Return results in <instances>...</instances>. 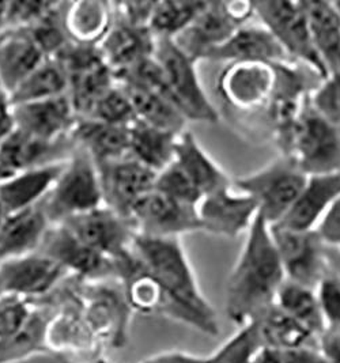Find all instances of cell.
Returning a JSON list of instances; mask_svg holds the SVG:
<instances>
[{"instance_id":"obj_1","label":"cell","mask_w":340,"mask_h":363,"mask_svg":"<svg viewBox=\"0 0 340 363\" xmlns=\"http://www.w3.org/2000/svg\"><path fill=\"white\" fill-rule=\"evenodd\" d=\"M286 281L270 225L258 213L227 279V318L241 328L275 303Z\"/></svg>"},{"instance_id":"obj_2","label":"cell","mask_w":340,"mask_h":363,"mask_svg":"<svg viewBox=\"0 0 340 363\" xmlns=\"http://www.w3.org/2000/svg\"><path fill=\"white\" fill-rule=\"evenodd\" d=\"M132 253L163 289L190 311L212 324H219L210 302L203 296L180 237L157 238L135 235Z\"/></svg>"},{"instance_id":"obj_3","label":"cell","mask_w":340,"mask_h":363,"mask_svg":"<svg viewBox=\"0 0 340 363\" xmlns=\"http://www.w3.org/2000/svg\"><path fill=\"white\" fill-rule=\"evenodd\" d=\"M287 154L307 176L340 172V130L304 102L286 135Z\"/></svg>"},{"instance_id":"obj_4","label":"cell","mask_w":340,"mask_h":363,"mask_svg":"<svg viewBox=\"0 0 340 363\" xmlns=\"http://www.w3.org/2000/svg\"><path fill=\"white\" fill-rule=\"evenodd\" d=\"M153 56L163 69L170 101L187 121L216 123L219 115L200 83L196 62L170 38H155Z\"/></svg>"},{"instance_id":"obj_5","label":"cell","mask_w":340,"mask_h":363,"mask_svg":"<svg viewBox=\"0 0 340 363\" xmlns=\"http://www.w3.org/2000/svg\"><path fill=\"white\" fill-rule=\"evenodd\" d=\"M99 206H102V194L97 165L77 147L48 196L43 200L44 211L50 225H60Z\"/></svg>"},{"instance_id":"obj_6","label":"cell","mask_w":340,"mask_h":363,"mask_svg":"<svg viewBox=\"0 0 340 363\" xmlns=\"http://www.w3.org/2000/svg\"><path fill=\"white\" fill-rule=\"evenodd\" d=\"M308 176L283 157L256 173L236 180L237 188L258 203L259 213L270 226H275L292 210Z\"/></svg>"},{"instance_id":"obj_7","label":"cell","mask_w":340,"mask_h":363,"mask_svg":"<svg viewBox=\"0 0 340 363\" xmlns=\"http://www.w3.org/2000/svg\"><path fill=\"white\" fill-rule=\"evenodd\" d=\"M252 3L255 16L275 37L290 60L302 63L317 77L325 79L328 74L313 47L302 1L259 0Z\"/></svg>"},{"instance_id":"obj_8","label":"cell","mask_w":340,"mask_h":363,"mask_svg":"<svg viewBox=\"0 0 340 363\" xmlns=\"http://www.w3.org/2000/svg\"><path fill=\"white\" fill-rule=\"evenodd\" d=\"M56 57L67 72V96L75 113L79 118L87 117L99 97L116 83L112 69L104 62L98 47L70 43Z\"/></svg>"},{"instance_id":"obj_9","label":"cell","mask_w":340,"mask_h":363,"mask_svg":"<svg viewBox=\"0 0 340 363\" xmlns=\"http://www.w3.org/2000/svg\"><path fill=\"white\" fill-rule=\"evenodd\" d=\"M60 225L84 245L114 262L130 256L136 235L130 219L114 213L104 204L92 211L72 216Z\"/></svg>"},{"instance_id":"obj_10","label":"cell","mask_w":340,"mask_h":363,"mask_svg":"<svg viewBox=\"0 0 340 363\" xmlns=\"http://www.w3.org/2000/svg\"><path fill=\"white\" fill-rule=\"evenodd\" d=\"M270 229L286 279L316 290L327 268V247L317 231L292 230L278 225Z\"/></svg>"},{"instance_id":"obj_11","label":"cell","mask_w":340,"mask_h":363,"mask_svg":"<svg viewBox=\"0 0 340 363\" xmlns=\"http://www.w3.org/2000/svg\"><path fill=\"white\" fill-rule=\"evenodd\" d=\"M37 252L53 259L78 281L98 283L117 279L114 260L84 245L62 225H50Z\"/></svg>"},{"instance_id":"obj_12","label":"cell","mask_w":340,"mask_h":363,"mask_svg":"<svg viewBox=\"0 0 340 363\" xmlns=\"http://www.w3.org/2000/svg\"><path fill=\"white\" fill-rule=\"evenodd\" d=\"M131 223L138 235L175 238L202 230L196 206L168 198L154 188L132 208Z\"/></svg>"},{"instance_id":"obj_13","label":"cell","mask_w":340,"mask_h":363,"mask_svg":"<svg viewBox=\"0 0 340 363\" xmlns=\"http://www.w3.org/2000/svg\"><path fill=\"white\" fill-rule=\"evenodd\" d=\"M68 277L48 256L34 252L0 264V296H19L40 301L50 296Z\"/></svg>"},{"instance_id":"obj_14","label":"cell","mask_w":340,"mask_h":363,"mask_svg":"<svg viewBox=\"0 0 340 363\" xmlns=\"http://www.w3.org/2000/svg\"><path fill=\"white\" fill-rule=\"evenodd\" d=\"M102 204L130 219L133 206L154 188L157 173L130 155L97 165Z\"/></svg>"},{"instance_id":"obj_15","label":"cell","mask_w":340,"mask_h":363,"mask_svg":"<svg viewBox=\"0 0 340 363\" xmlns=\"http://www.w3.org/2000/svg\"><path fill=\"white\" fill-rule=\"evenodd\" d=\"M276 83L275 65L241 62L227 65L218 78L216 89L227 105L238 111H252L274 97Z\"/></svg>"},{"instance_id":"obj_16","label":"cell","mask_w":340,"mask_h":363,"mask_svg":"<svg viewBox=\"0 0 340 363\" xmlns=\"http://www.w3.org/2000/svg\"><path fill=\"white\" fill-rule=\"evenodd\" d=\"M75 143L70 135L47 140L16 130L0 145V167L10 174L35 167L67 162L74 151Z\"/></svg>"},{"instance_id":"obj_17","label":"cell","mask_w":340,"mask_h":363,"mask_svg":"<svg viewBox=\"0 0 340 363\" xmlns=\"http://www.w3.org/2000/svg\"><path fill=\"white\" fill-rule=\"evenodd\" d=\"M230 189L211 194L199 201L196 210L202 230L229 238L249 230L259 213L258 203L245 194L237 195Z\"/></svg>"},{"instance_id":"obj_18","label":"cell","mask_w":340,"mask_h":363,"mask_svg":"<svg viewBox=\"0 0 340 363\" xmlns=\"http://www.w3.org/2000/svg\"><path fill=\"white\" fill-rule=\"evenodd\" d=\"M202 60L212 62H259L268 65H283L292 62L286 52L263 25H243L226 43L207 52Z\"/></svg>"},{"instance_id":"obj_19","label":"cell","mask_w":340,"mask_h":363,"mask_svg":"<svg viewBox=\"0 0 340 363\" xmlns=\"http://www.w3.org/2000/svg\"><path fill=\"white\" fill-rule=\"evenodd\" d=\"M238 28H241V25L229 14L225 1H207L191 26L173 41L180 50L197 63L207 52L226 43Z\"/></svg>"},{"instance_id":"obj_20","label":"cell","mask_w":340,"mask_h":363,"mask_svg":"<svg viewBox=\"0 0 340 363\" xmlns=\"http://www.w3.org/2000/svg\"><path fill=\"white\" fill-rule=\"evenodd\" d=\"M14 117L16 130L47 140L68 136L78 120L67 94L14 105Z\"/></svg>"},{"instance_id":"obj_21","label":"cell","mask_w":340,"mask_h":363,"mask_svg":"<svg viewBox=\"0 0 340 363\" xmlns=\"http://www.w3.org/2000/svg\"><path fill=\"white\" fill-rule=\"evenodd\" d=\"M339 198L340 172L308 176L300 198L278 226L292 230H312L331 204Z\"/></svg>"},{"instance_id":"obj_22","label":"cell","mask_w":340,"mask_h":363,"mask_svg":"<svg viewBox=\"0 0 340 363\" xmlns=\"http://www.w3.org/2000/svg\"><path fill=\"white\" fill-rule=\"evenodd\" d=\"M70 138L96 165L126 158L130 152L128 127L112 125L89 117H78Z\"/></svg>"},{"instance_id":"obj_23","label":"cell","mask_w":340,"mask_h":363,"mask_svg":"<svg viewBox=\"0 0 340 363\" xmlns=\"http://www.w3.org/2000/svg\"><path fill=\"white\" fill-rule=\"evenodd\" d=\"M98 50L116 75L151 57L155 50V37L147 28L131 26L114 19L111 30L99 43Z\"/></svg>"},{"instance_id":"obj_24","label":"cell","mask_w":340,"mask_h":363,"mask_svg":"<svg viewBox=\"0 0 340 363\" xmlns=\"http://www.w3.org/2000/svg\"><path fill=\"white\" fill-rule=\"evenodd\" d=\"M49 228L43 201L9 215L0 228V264L37 252Z\"/></svg>"},{"instance_id":"obj_25","label":"cell","mask_w":340,"mask_h":363,"mask_svg":"<svg viewBox=\"0 0 340 363\" xmlns=\"http://www.w3.org/2000/svg\"><path fill=\"white\" fill-rule=\"evenodd\" d=\"M65 162L19 172L0 182V201L13 214L40 204L48 196Z\"/></svg>"},{"instance_id":"obj_26","label":"cell","mask_w":340,"mask_h":363,"mask_svg":"<svg viewBox=\"0 0 340 363\" xmlns=\"http://www.w3.org/2000/svg\"><path fill=\"white\" fill-rule=\"evenodd\" d=\"M47 56L25 30L0 35V86L11 96Z\"/></svg>"},{"instance_id":"obj_27","label":"cell","mask_w":340,"mask_h":363,"mask_svg":"<svg viewBox=\"0 0 340 363\" xmlns=\"http://www.w3.org/2000/svg\"><path fill=\"white\" fill-rule=\"evenodd\" d=\"M308 18L313 47L327 74L340 69V11L336 3L324 0L302 1Z\"/></svg>"},{"instance_id":"obj_28","label":"cell","mask_w":340,"mask_h":363,"mask_svg":"<svg viewBox=\"0 0 340 363\" xmlns=\"http://www.w3.org/2000/svg\"><path fill=\"white\" fill-rule=\"evenodd\" d=\"M114 25L112 1H65V26L71 43L98 47Z\"/></svg>"},{"instance_id":"obj_29","label":"cell","mask_w":340,"mask_h":363,"mask_svg":"<svg viewBox=\"0 0 340 363\" xmlns=\"http://www.w3.org/2000/svg\"><path fill=\"white\" fill-rule=\"evenodd\" d=\"M175 162L191 179L203 198L231 188L229 176L211 160L191 133L184 131L178 135Z\"/></svg>"},{"instance_id":"obj_30","label":"cell","mask_w":340,"mask_h":363,"mask_svg":"<svg viewBox=\"0 0 340 363\" xmlns=\"http://www.w3.org/2000/svg\"><path fill=\"white\" fill-rule=\"evenodd\" d=\"M130 155L157 174L175 161V149L180 133L153 127L135 120L130 127Z\"/></svg>"},{"instance_id":"obj_31","label":"cell","mask_w":340,"mask_h":363,"mask_svg":"<svg viewBox=\"0 0 340 363\" xmlns=\"http://www.w3.org/2000/svg\"><path fill=\"white\" fill-rule=\"evenodd\" d=\"M258 323L263 347L271 348H319L320 337L280 311L275 303L260 313Z\"/></svg>"},{"instance_id":"obj_32","label":"cell","mask_w":340,"mask_h":363,"mask_svg":"<svg viewBox=\"0 0 340 363\" xmlns=\"http://www.w3.org/2000/svg\"><path fill=\"white\" fill-rule=\"evenodd\" d=\"M119 84L128 96L138 120L170 133H184L187 118L169 99L136 86Z\"/></svg>"},{"instance_id":"obj_33","label":"cell","mask_w":340,"mask_h":363,"mask_svg":"<svg viewBox=\"0 0 340 363\" xmlns=\"http://www.w3.org/2000/svg\"><path fill=\"white\" fill-rule=\"evenodd\" d=\"M68 78L65 67L57 57H47L32 74L11 93L13 105L29 104L65 96Z\"/></svg>"},{"instance_id":"obj_34","label":"cell","mask_w":340,"mask_h":363,"mask_svg":"<svg viewBox=\"0 0 340 363\" xmlns=\"http://www.w3.org/2000/svg\"><path fill=\"white\" fill-rule=\"evenodd\" d=\"M275 305L317 337L324 333V320L314 289L286 279L276 294Z\"/></svg>"},{"instance_id":"obj_35","label":"cell","mask_w":340,"mask_h":363,"mask_svg":"<svg viewBox=\"0 0 340 363\" xmlns=\"http://www.w3.org/2000/svg\"><path fill=\"white\" fill-rule=\"evenodd\" d=\"M207 1H155L148 30L155 38L175 40L191 26L196 17L203 11Z\"/></svg>"},{"instance_id":"obj_36","label":"cell","mask_w":340,"mask_h":363,"mask_svg":"<svg viewBox=\"0 0 340 363\" xmlns=\"http://www.w3.org/2000/svg\"><path fill=\"white\" fill-rule=\"evenodd\" d=\"M261 347L258 323L252 320L209 355V363H251Z\"/></svg>"},{"instance_id":"obj_37","label":"cell","mask_w":340,"mask_h":363,"mask_svg":"<svg viewBox=\"0 0 340 363\" xmlns=\"http://www.w3.org/2000/svg\"><path fill=\"white\" fill-rule=\"evenodd\" d=\"M87 117L120 127H130L138 120L128 96L119 83L99 97Z\"/></svg>"},{"instance_id":"obj_38","label":"cell","mask_w":340,"mask_h":363,"mask_svg":"<svg viewBox=\"0 0 340 363\" xmlns=\"http://www.w3.org/2000/svg\"><path fill=\"white\" fill-rule=\"evenodd\" d=\"M154 189L168 198L191 206H197L203 199L194 182H191V179L175 161L157 174Z\"/></svg>"},{"instance_id":"obj_39","label":"cell","mask_w":340,"mask_h":363,"mask_svg":"<svg viewBox=\"0 0 340 363\" xmlns=\"http://www.w3.org/2000/svg\"><path fill=\"white\" fill-rule=\"evenodd\" d=\"M309 102L316 113L340 130V69L316 86Z\"/></svg>"},{"instance_id":"obj_40","label":"cell","mask_w":340,"mask_h":363,"mask_svg":"<svg viewBox=\"0 0 340 363\" xmlns=\"http://www.w3.org/2000/svg\"><path fill=\"white\" fill-rule=\"evenodd\" d=\"M325 332L340 335V278L325 268V274L316 287Z\"/></svg>"},{"instance_id":"obj_41","label":"cell","mask_w":340,"mask_h":363,"mask_svg":"<svg viewBox=\"0 0 340 363\" xmlns=\"http://www.w3.org/2000/svg\"><path fill=\"white\" fill-rule=\"evenodd\" d=\"M35 302L19 296H0V340L9 339L29 321Z\"/></svg>"},{"instance_id":"obj_42","label":"cell","mask_w":340,"mask_h":363,"mask_svg":"<svg viewBox=\"0 0 340 363\" xmlns=\"http://www.w3.org/2000/svg\"><path fill=\"white\" fill-rule=\"evenodd\" d=\"M56 1L37 0H10L7 1L6 26L7 32L26 30L45 17L55 7ZM6 32V33H7Z\"/></svg>"},{"instance_id":"obj_43","label":"cell","mask_w":340,"mask_h":363,"mask_svg":"<svg viewBox=\"0 0 340 363\" xmlns=\"http://www.w3.org/2000/svg\"><path fill=\"white\" fill-rule=\"evenodd\" d=\"M251 363H328L320 348L261 347Z\"/></svg>"},{"instance_id":"obj_44","label":"cell","mask_w":340,"mask_h":363,"mask_svg":"<svg viewBox=\"0 0 340 363\" xmlns=\"http://www.w3.org/2000/svg\"><path fill=\"white\" fill-rule=\"evenodd\" d=\"M155 1H112L114 19L131 26L147 28Z\"/></svg>"},{"instance_id":"obj_45","label":"cell","mask_w":340,"mask_h":363,"mask_svg":"<svg viewBox=\"0 0 340 363\" xmlns=\"http://www.w3.org/2000/svg\"><path fill=\"white\" fill-rule=\"evenodd\" d=\"M314 230L327 248L340 249V198L325 211Z\"/></svg>"},{"instance_id":"obj_46","label":"cell","mask_w":340,"mask_h":363,"mask_svg":"<svg viewBox=\"0 0 340 363\" xmlns=\"http://www.w3.org/2000/svg\"><path fill=\"white\" fill-rule=\"evenodd\" d=\"M16 131L14 105L10 94L0 86V145Z\"/></svg>"},{"instance_id":"obj_47","label":"cell","mask_w":340,"mask_h":363,"mask_svg":"<svg viewBox=\"0 0 340 363\" xmlns=\"http://www.w3.org/2000/svg\"><path fill=\"white\" fill-rule=\"evenodd\" d=\"M209 357L194 355L182 351H168L154 355L141 363H209Z\"/></svg>"},{"instance_id":"obj_48","label":"cell","mask_w":340,"mask_h":363,"mask_svg":"<svg viewBox=\"0 0 340 363\" xmlns=\"http://www.w3.org/2000/svg\"><path fill=\"white\" fill-rule=\"evenodd\" d=\"M319 348L328 363H340V335L324 332L320 336Z\"/></svg>"},{"instance_id":"obj_49","label":"cell","mask_w":340,"mask_h":363,"mask_svg":"<svg viewBox=\"0 0 340 363\" xmlns=\"http://www.w3.org/2000/svg\"><path fill=\"white\" fill-rule=\"evenodd\" d=\"M325 264L329 271L340 278V252L338 249L325 248Z\"/></svg>"},{"instance_id":"obj_50","label":"cell","mask_w":340,"mask_h":363,"mask_svg":"<svg viewBox=\"0 0 340 363\" xmlns=\"http://www.w3.org/2000/svg\"><path fill=\"white\" fill-rule=\"evenodd\" d=\"M6 14H7V1L0 0V35L7 32V26H6Z\"/></svg>"},{"instance_id":"obj_51","label":"cell","mask_w":340,"mask_h":363,"mask_svg":"<svg viewBox=\"0 0 340 363\" xmlns=\"http://www.w3.org/2000/svg\"><path fill=\"white\" fill-rule=\"evenodd\" d=\"M9 215L10 213L6 210V207L1 204V201H0V228L3 226V223L6 222V219L9 218Z\"/></svg>"},{"instance_id":"obj_52","label":"cell","mask_w":340,"mask_h":363,"mask_svg":"<svg viewBox=\"0 0 340 363\" xmlns=\"http://www.w3.org/2000/svg\"><path fill=\"white\" fill-rule=\"evenodd\" d=\"M338 250H339V252H340V249H338Z\"/></svg>"}]
</instances>
